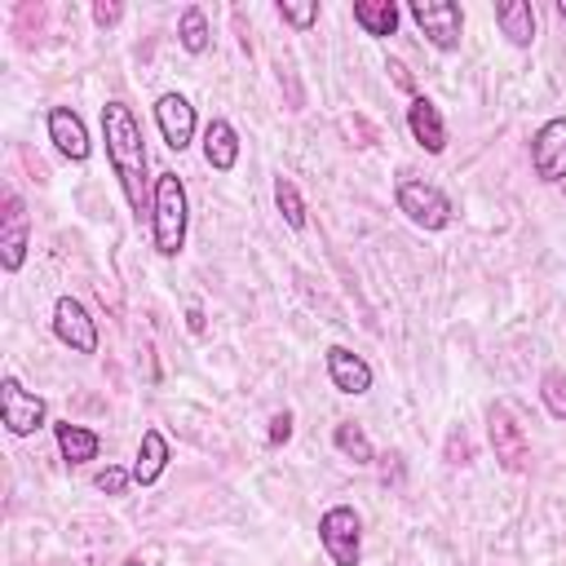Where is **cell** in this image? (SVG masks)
<instances>
[{"mask_svg":"<svg viewBox=\"0 0 566 566\" xmlns=\"http://www.w3.org/2000/svg\"><path fill=\"white\" fill-rule=\"evenodd\" d=\"M102 142H106V164L133 208V217L142 221V212H150V190H155V177H150V159H146V137H142V124L133 115L128 102L111 97L102 106Z\"/></svg>","mask_w":566,"mask_h":566,"instance_id":"obj_1","label":"cell"},{"mask_svg":"<svg viewBox=\"0 0 566 566\" xmlns=\"http://www.w3.org/2000/svg\"><path fill=\"white\" fill-rule=\"evenodd\" d=\"M186 230H190V199H186V181L164 168L155 172V190H150V243L159 256H181L186 248Z\"/></svg>","mask_w":566,"mask_h":566,"instance_id":"obj_2","label":"cell"},{"mask_svg":"<svg viewBox=\"0 0 566 566\" xmlns=\"http://www.w3.org/2000/svg\"><path fill=\"white\" fill-rule=\"evenodd\" d=\"M394 208L411 221V226H420V230H447L451 221H455V208H451V199L433 186V181H420V177H398L394 181Z\"/></svg>","mask_w":566,"mask_h":566,"instance_id":"obj_3","label":"cell"},{"mask_svg":"<svg viewBox=\"0 0 566 566\" xmlns=\"http://www.w3.org/2000/svg\"><path fill=\"white\" fill-rule=\"evenodd\" d=\"M407 18L438 53H455L464 40V9L455 0H407Z\"/></svg>","mask_w":566,"mask_h":566,"instance_id":"obj_4","label":"cell"},{"mask_svg":"<svg viewBox=\"0 0 566 566\" xmlns=\"http://www.w3.org/2000/svg\"><path fill=\"white\" fill-rule=\"evenodd\" d=\"M318 544L332 557V566H358L363 562V517L349 504H332L318 517Z\"/></svg>","mask_w":566,"mask_h":566,"instance_id":"obj_5","label":"cell"},{"mask_svg":"<svg viewBox=\"0 0 566 566\" xmlns=\"http://www.w3.org/2000/svg\"><path fill=\"white\" fill-rule=\"evenodd\" d=\"M0 420H4V429H9L13 438H31L35 429L49 424V407H44V398L31 394L18 376H4V380H0Z\"/></svg>","mask_w":566,"mask_h":566,"instance_id":"obj_6","label":"cell"},{"mask_svg":"<svg viewBox=\"0 0 566 566\" xmlns=\"http://www.w3.org/2000/svg\"><path fill=\"white\" fill-rule=\"evenodd\" d=\"M27 248H31V212L22 203L18 190H4V212H0V270L18 274L27 265Z\"/></svg>","mask_w":566,"mask_h":566,"instance_id":"obj_7","label":"cell"},{"mask_svg":"<svg viewBox=\"0 0 566 566\" xmlns=\"http://www.w3.org/2000/svg\"><path fill=\"white\" fill-rule=\"evenodd\" d=\"M53 336L71 349V354H97V323H93V314H88V305L80 301V296H57L53 301Z\"/></svg>","mask_w":566,"mask_h":566,"instance_id":"obj_8","label":"cell"},{"mask_svg":"<svg viewBox=\"0 0 566 566\" xmlns=\"http://www.w3.org/2000/svg\"><path fill=\"white\" fill-rule=\"evenodd\" d=\"M486 433H491L495 460H500L509 473H522L526 460H531V447H526V429L517 424V416H513L509 402H495V407L486 411Z\"/></svg>","mask_w":566,"mask_h":566,"instance_id":"obj_9","label":"cell"},{"mask_svg":"<svg viewBox=\"0 0 566 566\" xmlns=\"http://www.w3.org/2000/svg\"><path fill=\"white\" fill-rule=\"evenodd\" d=\"M531 168L544 186L566 181V115H553L531 137Z\"/></svg>","mask_w":566,"mask_h":566,"instance_id":"obj_10","label":"cell"},{"mask_svg":"<svg viewBox=\"0 0 566 566\" xmlns=\"http://www.w3.org/2000/svg\"><path fill=\"white\" fill-rule=\"evenodd\" d=\"M155 128H159L164 146H168L172 155H181V150L195 142V133H199L195 106H190L181 93H159V97H155Z\"/></svg>","mask_w":566,"mask_h":566,"instance_id":"obj_11","label":"cell"},{"mask_svg":"<svg viewBox=\"0 0 566 566\" xmlns=\"http://www.w3.org/2000/svg\"><path fill=\"white\" fill-rule=\"evenodd\" d=\"M323 363H327V380H332L336 394L363 398L371 389V363L363 354H354L349 345H327L323 349Z\"/></svg>","mask_w":566,"mask_h":566,"instance_id":"obj_12","label":"cell"},{"mask_svg":"<svg viewBox=\"0 0 566 566\" xmlns=\"http://www.w3.org/2000/svg\"><path fill=\"white\" fill-rule=\"evenodd\" d=\"M44 128H49V142L57 146V155H62V159H71V164H84V159L93 155V137H88L84 119H80L71 106H49V115H44Z\"/></svg>","mask_w":566,"mask_h":566,"instance_id":"obj_13","label":"cell"},{"mask_svg":"<svg viewBox=\"0 0 566 566\" xmlns=\"http://www.w3.org/2000/svg\"><path fill=\"white\" fill-rule=\"evenodd\" d=\"M407 128H411V137H416L420 150H429V155H442V150H447L442 111H438L424 93H411V102H407Z\"/></svg>","mask_w":566,"mask_h":566,"instance_id":"obj_14","label":"cell"},{"mask_svg":"<svg viewBox=\"0 0 566 566\" xmlns=\"http://www.w3.org/2000/svg\"><path fill=\"white\" fill-rule=\"evenodd\" d=\"M239 150H243L239 128H234L230 119L212 115V119L203 124V159H208V168H212V172H230V168L239 164Z\"/></svg>","mask_w":566,"mask_h":566,"instance_id":"obj_15","label":"cell"},{"mask_svg":"<svg viewBox=\"0 0 566 566\" xmlns=\"http://www.w3.org/2000/svg\"><path fill=\"white\" fill-rule=\"evenodd\" d=\"M168 460H172V447H168L164 429H155V424L142 429V442H137V455H133V482L137 486H155L164 478Z\"/></svg>","mask_w":566,"mask_h":566,"instance_id":"obj_16","label":"cell"},{"mask_svg":"<svg viewBox=\"0 0 566 566\" xmlns=\"http://www.w3.org/2000/svg\"><path fill=\"white\" fill-rule=\"evenodd\" d=\"M495 27L504 31V40L513 49H531L535 44V31H539L531 0H504V4H495Z\"/></svg>","mask_w":566,"mask_h":566,"instance_id":"obj_17","label":"cell"},{"mask_svg":"<svg viewBox=\"0 0 566 566\" xmlns=\"http://www.w3.org/2000/svg\"><path fill=\"white\" fill-rule=\"evenodd\" d=\"M53 438H57V455H62L66 464H88V460H97V451H102V438H97L88 424L57 420V424H53Z\"/></svg>","mask_w":566,"mask_h":566,"instance_id":"obj_18","label":"cell"},{"mask_svg":"<svg viewBox=\"0 0 566 566\" xmlns=\"http://www.w3.org/2000/svg\"><path fill=\"white\" fill-rule=\"evenodd\" d=\"M354 22H358L363 35L389 40L398 31V22H402V9L394 0H354Z\"/></svg>","mask_w":566,"mask_h":566,"instance_id":"obj_19","label":"cell"},{"mask_svg":"<svg viewBox=\"0 0 566 566\" xmlns=\"http://www.w3.org/2000/svg\"><path fill=\"white\" fill-rule=\"evenodd\" d=\"M177 44H181L190 57H199V53L212 49V27H208V13H203L199 4H186V9H181V18H177Z\"/></svg>","mask_w":566,"mask_h":566,"instance_id":"obj_20","label":"cell"},{"mask_svg":"<svg viewBox=\"0 0 566 566\" xmlns=\"http://www.w3.org/2000/svg\"><path fill=\"white\" fill-rule=\"evenodd\" d=\"M332 442H336V451H340V455H349L354 464H371V460H376L371 438H367V433H363V424H354V420H340V424L332 429Z\"/></svg>","mask_w":566,"mask_h":566,"instance_id":"obj_21","label":"cell"},{"mask_svg":"<svg viewBox=\"0 0 566 566\" xmlns=\"http://www.w3.org/2000/svg\"><path fill=\"white\" fill-rule=\"evenodd\" d=\"M274 208L283 212V221H287V230H305V199H301V190H296V181L292 177H274Z\"/></svg>","mask_w":566,"mask_h":566,"instance_id":"obj_22","label":"cell"},{"mask_svg":"<svg viewBox=\"0 0 566 566\" xmlns=\"http://www.w3.org/2000/svg\"><path fill=\"white\" fill-rule=\"evenodd\" d=\"M539 398H544V407H548L553 420H566V371H562V367H544V376H539Z\"/></svg>","mask_w":566,"mask_h":566,"instance_id":"obj_23","label":"cell"},{"mask_svg":"<svg viewBox=\"0 0 566 566\" xmlns=\"http://www.w3.org/2000/svg\"><path fill=\"white\" fill-rule=\"evenodd\" d=\"M274 9H279V18H283L287 27H296V31H310V27L318 22V0H305V4H292V0H279Z\"/></svg>","mask_w":566,"mask_h":566,"instance_id":"obj_24","label":"cell"},{"mask_svg":"<svg viewBox=\"0 0 566 566\" xmlns=\"http://www.w3.org/2000/svg\"><path fill=\"white\" fill-rule=\"evenodd\" d=\"M128 482H133V469H119V464H106V469L93 478V486H97V491H106V495H124V491H128Z\"/></svg>","mask_w":566,"mask_h":566,"instance_id":"obj_25","label":"cell"},{"mask_svg":"<svg viewBox=\"0 0 566 566\" xmlns=\"http://www.w3.org/2000/svg\"><path fill=\"white\" fill-rule=\"evenodd\" d=\"M292 438V411H274L270 416V447H283Z\"/></svg>","mask_w":566,"mask_h":566,"instance_id":"obj_26","label":"cell"},{"mask_svg":"<svg viewBox=\"0 0 566 566\" xmlns=\"http://www.w3.org/2000/svg\"><path fill=\"white\" fill-rule=\"evenodd\" d=\"M119 18H124V4H102V0L93 4V22L97 27H115Z\"/></svg>","mask_w":566,"mask_h":566,"instance_id":"obj_27","label":"cell"},{"mask_svg":"<svg viewBox=\"0 0 566 566\" xmlns=\"http://www.w3.org/2000/svg\"><path fill=\"white\" fill-rule=\"evenodd\" d=\"M389 71H394V84L411 93V75H407V66H402V62H389Z\"/></svg>","mask_w":566,"mask_h":566,"instance_id":"obj_28","label":"cell"},{"mask_svg":"<svg viewBox=\"0 0 566 566\" xmlns=\"http://www.w3.org/2000/svg\"><path fill=\"white\" fill-rule=\"evenodd\" d=\"M186 318H190V332H203V314H199V310H190Z\"/></svg>","mask_w":566,"mask_h":566,"instance_id":"obj_29","label":"cell"},{"mask_svg":"<svg viewBox=\"0 0 566 566\" xmlns=\"http://www.w3.org/2000/svg\"><path fill=\"white\" fill-rule=\"evenodd\" d=\"M119 566H146V562H142V557H124Z\"/></svg>","mask_w":566,"mask_h":566,"instance_id":"obj_30","label":"cell"},{"mask_svg":"<svg viewBox=\"0 0 566 566\" xmlns=\"http://www.w3.org/2000/svg\"><path fill=\"white\" fill-rule=\"evenodd\" d=\"M557 18H562V22H566V0H562V4H557Z\"/></svg>","mask_w":566,"mask_h":566,"instance_id":"obj_31","label":"cell"}]
</instances>
